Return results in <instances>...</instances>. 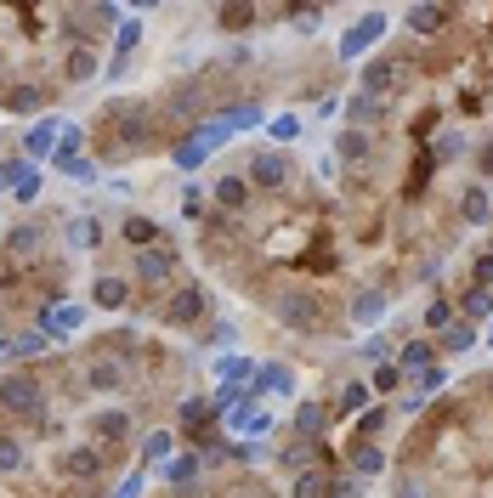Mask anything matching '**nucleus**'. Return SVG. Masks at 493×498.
Instances as JSON below:
<instances>
[{
	"instance_id": "25",
	"label": "nucleus",
	"mask_w": 493,
	"mask_h": 498,
	"mask_svg": "<svg viewBox=\"0 0 493 498\" xmlns=\"http://www.w3.org/2000/svg\"><path fill=\"white\" fill-rule=\"evenodd\" d=\"M199 475V453H182V459H165V482L170 487H187Z\"/></svg>"
},
{
	"instance_id": "55",
	"label": "nucleus",
	"mask_w": 493,
	"mask_h": 498,
	"mask_svg": "<svg viewBox=\"0 0 493 498\" xmlns=\"http://www.w3.org/2000/svg\"><path fill=\"white\" fill-rule=\"evenodd\" d=\"M493 284V255H482V261H477V289H488Z\"/></svg>"
},
{
	"instance_id": "21",
	"label": "nucleus",
	"mask_w": 493,
	"mask_h": 498,
	"mask_svg": "<svg viewBox=\"0 0 493 498\" xmlns=\"http://www.w3.org/2000/svg\"><path fill=\"white\" fill-rule=\"evenodd\" d=\"M85 380H91V391H119V385H125V368H119V362H91V368H85Z\"/></svg>"
},
{
	"instance_id": "52",
	"label": "nucleus",
	"mask_w": 493,
	"mask_h": 498,
	"mask_svg": "<svg viewBox=\"0 0 493 498\" xmlns=\"http://www.w3.org/2000/svg\"><path fill=\"white\" fill-rule=\"evenodd\" d=\"M442 380H448V374H442V368H425V374H420V391H414V397L425 402V391H437V385H442Z\"/></svg>"
},
{
	"instance_id": "10",
	"label": "nucleus",
	"mask_w": 493,
	"mask_h": 498,
	"mask_svg": "<svg viewBox=\"0 0 493 498\" xmlns=\"http://www.w3.org/2000/svg\"><path fill=\"white\" fill-rule=\"evenodd\" d=\"M261 391L289 397V391H295V374H289L284 362H267V368H255V385H250V397H261Z\"/></svg>"
},
{
	"instance_id": "35",
	"label": "nucleus",
	"mask_w": 493,
	"mask_h": 498,
	"mask_svg": "<svg viewBox=\"0 0 493 498\" xmlns=\"http://www.w3.org/2000/svg\"><path fill=\"white\" fill-rule=\"evenodd\" d=\"M222 119H227V131L239 136V131H250V125H261V108L244 102V108H232V114H222Z\"/></svg>"
},
{
	"instance_id": "17",
	"label": "nucleus",
	"mask_w": 493,
	"mask_h": 498,
	"mask_svg": "<svg viewBox=\"0 0 493 498\" xmlns=\"http://www.w3.org/2000/svg\"><path fill=\"white\" fill-rule=\"evenodd\" d=\"M62 470H69V475H91V482H97V475H102V453L69 447V453H62Z\"/></svg>"
},
{
	"instance_id": "43",
	"label": "nucleus",
	"mask_w": 493,
	"mask_h": 498,
	"mask_svg": "<svg viewBox=\"0 0 493 498\" xmlns=\"http://www.w3.org/2000/svg\"><path fill=\"white\" fill-rule=\"evenodd\" d=\"M363 154H369V136H363V131H346V136H340V159H363Z\"/></svg>"
},
{
	"instance_id": "16",
	"label": "nucleus",
	"mask_w": 493,
	"mask_h": 498,
	"mask_svg": "<svg viewBox=\"0 0 493 498\" xmlns=\"http://www.w3.org/2000/svg\"><path fill=\"white\" fill-rule=\"evenodd\" d=\"M460 215H465L470 227H488V221H493V204H488V193H482V187H465V199H460Z\"/></svg>"
},
{
	"instance_id": "7",
	"label": "nucleus",
	"mask_w": 493,
	"mask_h": 498,
	"mask_svg": "<svg viewBox=\"0 0 493 498\" xmlns=\"http://www.w3.org/2000/svg\"><path fill=\"white\" fill-rule=\"evenodd\" d=\"M170 267H176V255H170V249H137V277H142V284H165V277H170Z\"/></svg>"
},
{
	"instance_id": "9",
	"label": "nucleus",
	"mask_w": 493,
	"mask_h": 498,
	"mask_svg": "<svg viewBox=\"0 0 493 498\" xmlns=\"http://www.w3.org/2000/svg\"><path fill=\"white\" fill-rule=\"evenodd\" d=\"M165 317L170 323H199L204 317V289H176V295H170V306H165Z\"/></svg>"
},
{
	"instance_id": "46",
	"label": "nucleus",
	"mask_w": 493,
	"mask_h": 498,
	"mask_svg": "<svg viewBox=\"0 0 493 498\" xmlns=\"http://www.w3.org/2000/svg\"><path fill=\"white\" fill-rule=\"evenodd\" d=\"M40 345H46V334H40V329H34V334H17V340H12V352H17V357H34V352H40Z\"/></svg>"
},
{
	"instance_id": "54",
	"label": "nucleus",
	"mask_w": 493,
	"mask_h": 498,
	"mask_svg": "<svg viewBox=\"0 0 493 498\" xmlns=\"http://www.w3.org/2000/svg\"><path fill=\"white\" fill-rule=\"evenodd\" d=\"M397 498H431V487H425L420 475H414V482H403V487H397Z\"/></svg>"
},
{
	"instance_id": "29",
	"label": "nucleus",
	"mask_w": 493,
	"mask_h": 498,
	"mask_svg": "<svg viewBox=\"0 0 493 498\" xmlns=\"http://www.w3.org/2000/svg\"><path fill=\"white\" fill-rule=\"evenodd\" d=\"M91 74H97V52H91V46H74V52H69V80L85 85Z\"/></svg>"
},
{
	"instance_id": "31",
	"label": "nucleus",
	"mask_w": 493,
	"mask_h": 498,
	"mask_svg": "<svg viewBox=\"0 0 493 498\" xmlns=\"http://www.w3.org/2000/svg\"><path fill=\"white\" fill-rule=\"evenodd\" d=\"M295 498H329V475L301 470V475H295Z\"/></svg>"
},
{
	"instance_id": "14",
	"label": "nucleus",
	"mask_w": 493,
	"mask_h": 498,
	"mask_svg": "<svg viewBox=\"0 0 493 498\" xmlns=\"http://www.w3.org/2000/svg\"><path fill=\"white\" fill-rule=\"evenodd\" d=\"M380 317H385V295H380V289L352 295V323H357V329H374Z\"/></svg>"
},
{
	"instance_id": "56",
	"label": "nucleus",
	"mask_w": 493,
	"mask_h": 498,
	"mask_svg": "<svg viewBox=\"0 0 493 498\" xmlns=\"http://www.w3.org/2000/svg\"><path fill=\"white\" fill-rule=\"evenodd\" d=\"M482 170H493V147H482Z\"/></svg>"
},
{
	"instance_id": "1",
	"label": "nucleus",
	"mask_w": 493,
	"mask_h": 498,
	"mask_svg": "<svg viewBox=\"0 0 493 498\" xmlns=\"http://www.w3.org/2000/svg\"><path fill=\"white\" fill-rule=\"evenodd\" d=\"M0 402H6L12 414H24V419L46 414V391H40L29 374H6V380H0Z\"/></svg>"
},
{
	"instance_id": "53",
	"label": "nucleus",
	"mask_w": 493,
	"mask_h": 498,
	"mask_svg": "<svg viewBox=\"0 0 493 498\" xmlns=\"http://www.w3.org/2000/svg\"><path fill=\"white\" fill-rule=\"evenodd\" d=\"M62 170H69L74 182H97V164H85V159H74V164H62Z\"/></svg>"
},
{
	"instance_id": "47",
	"label": "nucleus",
	"mask_w": 493,
	"mask_h": 498,
	"mask_svg": "<svg viewBox=\"0 0 493 498\" xmlns=\"http://www.w3.org/2000/svg\"><path fill=\"white\" fill-rule=\"evenodd\" d=\"M255 23V12L250 6H232V12H222V29H250Z\"/></svg>"
},
{
	"instance_id": "50",
	"label": "nucleus",
	"mask_w": 493,
	"mask_h": 498,
	"mask_svg": "<svg viewBox=\"0 0 493 498\" xmlns=\"http://www.w3.org/2000/svg\"><path fill=\"white\" fill-rule=\"evenodd\" d=\"M142 487H147V475H142V470H131V475L119 482V493H114V498H142Z\"/></svg>"
},
{
	"instance_id": "42",
	"label": "nucleus",
	"mask_w": 493,
	"mask_h": 498,
	"mask_svg": "<svg viewBox=\"0 0 493 498\" xmlns=\"http://www.w3.org/2000/svg\"><path fill=\"white\" fill-rule=\"evenodd\" d=\"M448 323H454V306H448V300H431V306H425V329H448Z\"/></svg>"
},
{
	"instance_id": "36",
	"label": "nucleus",
	"mask_w": 493,
	"mask_h": 498,
	"mask_svg": "<svg viewBox=\"0 0 493 498\" xmlns=\"http://www.w3.org/2000/svg\"><path fill=\"white\" fill-rule=\"evenodd\" d=\"M137 40H142V23H137V17H131V23H119V34H114V62H125V57H131L137 52Z\"/></svg>"
},
{
	"instance_id": "19",
	"label": "nucleus",
	"mask_w": 493,
	"mask_h": 498,
	"mask_svg": "<svg viewBox=\"0 0 493 498\" xmlns=\"http://www.w3.org/2000/svg\"><path fill=\"white\" fill-rule=\"evenodd\" d=\"M397 357H403V368H414V374H425V368H437V345H431V340H409Z\"/></svg>"
},
{
	"instance_id": "28",
	"label": "nucleus",
	"mask_w": 493,
	"mask_h": 498,
	"mask_svg": "<svg viewBox=\"0 0 493 498\" xmlns=\"http://www.w3.org/2000/svg\"><path fill=\"white\" fill-rule=\"evenodd\" d=\"M119 232H125V244H137V249H154V232H159V227L147 221V215H131V221H125Z\"/></svg>"
},
{
	"instance_id": "32",
	"label": "nucleus",
	"mask_w": 493,
	"mask_h": 498,
	"mask_svg": "<svg viewBox=\"0 0 493 498\" xmlns=\"http://www.w3.org/2000/svg\"><path fill=\"white\" fill-rule=\"evenodd\" d=\"M346 114H352L357 125H369V119H380V114H385V102H380V97H363V91H357V97L346 102Z\"/></svg>"
},
{
	"instance_id": "24",
	"label": "nucleus",
	"mask_w": 493,
	"mask_h": 498,
	"mask_svg": "<svg viewBox=\"0 0 493 498\" xmlns=\"http://www.w3.org/2000/svg\"><path fill=\"white\" fill-rule=\"evenodd\" d=\"M369 402H374V391H369V385H363V380H352L346 385V391H340V414H369Z\"/></svg>"
},
{
	"instance_id": "44",
	"label": "nucleus",
	"mask_w": 493,
	"mask_h": 498,
	"mask_svg": "<svg viewBox=\"0 0 493 498\" xmlns=\"http://www.w3.org/2000/svg\"><path fill=\"white\" fill-rule=\"evenodd\" d=\"M199 164H204L199 147H193V142H176V170H199Z\"/></svg>"
},
{
	"instance_id": "48",
	"label": "nucleus",
	"mask_w": 493,
	"mask_h": 498,
	"mask_svg": "<svg viewBox=\"0 0 493 498\" xmlns=\"http://www.w3.org/2000/svg\"><path fill=\"white\" fill-rule=\"evenodd\" d=\"M12 108H17V114H34V108H40V91H34V85H24V91H12Z\"/></svg>"
},
{
	"instance_id": "51",
	"label": "nucleus",
	"mask_w": 493,
	"mask_h": 498,
	"mask_svg": "<svg viewBox=\"0 0 493 498\" xmlns=\"http://www.w3.org/2000/svg\"><path fill=\"white\" fill-rule=\"evenodd\" d=\"M397 380H403V374H397L392 362H380V368H374V391H397Z\"/></svg>"
},
{
	"instance_id": "11",
	"label": "nucleus",
	"mask_w": 493,
	"mask_h": 498,
	"mask_svg": "<svg viewBox=\"0 0 493 498\" xmlns=\"http://www.w3.org/2000/svg\"><path fill=\"white\" fill-rule=\"evenodd\" d=\"M40 244H46V232H40V227H12L6 232V255H12V261H34Z\"/></svg>"
},
{
	"instance_id": "12",
	"label": "nucleus",
	"mask_w": 493,
	"mask_h": 498,
	"mask_svg": "<svg viewBox=\"0 0 493 498\" xmlns=\"http://www.w3.org/2000/svg\"><path fill=\"white\" fill-rule=\"evenodd\" d=\"M62 238H69V249H97L102 244V221H91V215H69Z\"/></svg>"
},
{
	"instance_id": "49",
	"label": "nucleus",
	"mask_w": 493,
	"mask_h": 498,
	"mask_svg": "<svg viewBox=\"0 0 493 498\" xmlns=\"http://www.w3.org/2000/svg\"><path fill=\"white\" fill-rule=\"evenodd\" d=\"M380 425H385V414H380V408H369V414H357V442H363V437H374Z\"/></svg>"
},
{
	"instance_id": "41",
	"label": "nucleus",
	"mask_w": 493,
	"mask_h": 498,
	"mask_svg": "<svg viewBox=\"0 0 493 498\" xmlns=\"http://www.w3.org/2000/svg\"><path fill=\"white\" fill-rule=\"evenodd\" d=\"M267 131H272V142H295V136H301V119H295V114H278Z\"/></svg>"
},
{
	"instance_id": "26",
	"label": "nucleus",
	"mask_w": 493,
	"mask_h": 498,
	"mask_svg": "<svg viewBox=\"0 0 493 498\" xmlns=\"http://www.w3.org/2000/svg\"><path fill=\"white\" fill-rule=\"evenodd\" d=\"M91 300H97V306H125V300H131V289H125L119 284V277H97V289H91Z\"/></svg>"
},
{
	"instance_id": "37",
	"label": "nucleus",
	"mask_w": 493,
	"mask_h": 498,
	"mask_svg": "<svg viewBox=\"0 0 493 498\" xmlns=\"http://www.w3.org/2000/svg\"><path fill=\"white\" fill-rule=\"evenodd\" d=\"M460 312H465V317H493V289H470V295L460 300Z\"/></svg>"
},
{
	"instance_id": "57",
	"label": "nucleus",
	"mask_w": 493,
	"mask_h": 498,
	"mask_svg": "<svg viewBox=\"0 0 493 498\" xmlns=\"http://www.w3.org/2000/svg\"><path fill=\"white\" fill-rule=\"evenodd\" d=\"M488 352H493V329H488Z\"/></svg>"
},
{
	"instance_id": "22",
	"label": "nucleus",
	"mask_w": 493,
	"mask_h": 498,
	"mask_svg": "<svg viewBox=\"0 0 493 498\" xmlns=\"http://www.w3.org/2000/svg\"><path fill=\"white\" fill-rule=\"evenodd\" d=\"M244 199H250V182L244 176H222L216 182V204L222 210H244Z\"/></svg>"
},
{
	"instance_id": "13",
	"label": "nucleus",
	"mask_w": 493,
	"mask_h": 498,
	"mask_svg": "<svg viewBox=\"0 0 493 498\" xmlns=\"http://www.w3.org/2000/svg\"><path fill=\"white\" fill-rule=\"evenodd\" d=\"M324 425H329V408L324 402H301V408H295V437H301V442L324 437Z\"/></svg>"
},
{
	"instance_id": "3",
	"label": "nucleus",
	"mask_w": 493,
	"mask_h": 498,
	"mask_svg": "<svg viewBox=\"0 0 493 498\" xmlns=\"http://www.w3.org/2000/svg\"><path fill=\"white\" fill-rule=\"evenodd\" d=\"M380 34H385V12H369V17H357V23L340 34V62H357L369 46H380Z\"/></svg>"
},
{
	"instance_id": "45",
	"label": "nucleus",
	"mask_w": 493,
	"mask_h": 498,
	"mask_svg": "<svg viewBox=\"0 0 493 498\" xmlns=\"http://www.w3.org/2000/svg\"><path fill=\"white\" fill-rule=\"evenodd\" d=\"M289 23H295V29H301V34H312L318 23H324V12H318V6H301V12H295V17H289Z\"/></svg>"
},
{
	"instance_id": "33",
	"label": "nucleus",
	"mask_w": 493,
	"mask_h": 498,
	"mask_svg": "<svg viewBox=\"0 0 493 498\" xmlns=\"http://www.w3.org/2000/svg\"><path fill=\"white\" fill-rule=\"evenodd\" d=\"M91 430H97L102 442H119L125 430H131V419H125V414H97V419H91Z\"/></svg>"
},
{
	"instance_id": "2",
	"label": "nucleus",
	"mask_w": 493,
	"mask_h": 498,
	"mask_svg": "<svg viewBox=\"0 0 493 498\" xmlns=\"http://www.w3.org/2000/svg\"><path fill=\"white\" fill-rule=\"evenodd\" d=\"M318 312H324V306H318L312 295H301V289H284V295L272 300V317L284 323V329H301V334L318 329Z\"/></svg>"
},
{
	"instance_id": "38",
	"label": "nucleus",
	"mask_w": 493,
	"mask_h": 498,
	"mask_svg": "<svg viewBox=\"0 0 493 498\" xmlns=\"http://www.w3.org/2000/svg\"><path fill=\"white\" fill-rule=\"evenodd\" d=\"M12 470H24V442L0 437V475H12Z\"/></svg>"
},
{
	"instance_id": "20",
	"label": "nucleus",
	"mask_w": 493,
	"mask_h": 498,
	"mask_svg": "<svg viewBox=\"0 0 493 498\" xmlns=\"http://www.w3.org/2000/svg\"><path fill=\"white\" fill-rule=\"evenodd\" d=\"M403 23H409L414 34H437V29L448 23V12H442V6H409V17H403Z\"/></svg>"
},
{
	"instance_id": "4",
	"label": "nucleus",
	"mask_w": 493,
	"mask_h": 498,
	"mask_svg": "<svg viewBox=\"0 0 493 498\" xmlns=\"http://www.w3.org/2000/svg\"><path fill=\"white\" fill-rule=\"evenodd\" d=\"M403 74H409V69H403V62L397 57H380V62H369V69H363V97H392L397 91V85H403Z\"/></svg>"
},
{
	"instance_id": "34",
	"label": "nucleus",
	"mask_w": 493,
	"mask_h": 498,
	"mask_svg": "<svg viewBox=\"0 0 493 498\" xmlns=\"http://www.w3.org/2000/svg\"><path fill=\"white\" fill-rule=\"evenodd\" d=\"M278 459H284V470H295V475H301V470L312 465V442H301V437H295L284 453H278Z\"/></svg>"
},
{
	"instance_id": "30",
	"label": "nucleus",
	"mask_w": 493,
	"mask_h": 498,
	"mask_svg": "<svg viewBox=\"0 0 493 498\" xmlns=\"http://www.w3.org/2000/svg\"><path fill=\"white\" fill-rule=\"evenodd\" d=\"M170 447H176V437H170V430H154V437L142 442V459H147V465H165Z\"/></svg>"
},
{
	"instance_id": "27",
	"label": "nucleus",
	"mask_w": 493,
	"mask_h": 498,
	"mask_svg": "<svg viewBox=\"0 0 493 498\" xmlns=\"http://www.w3.org/2000/svg\"><path fill=\"white\" fill-rule=\"evenodd\" d=\"M470 345H477V329H470V323H448L442 329V352L454 357V352H470Z\"/></svg>"
},
{
	"instance_id": "6",
	"label": "nucleus",
	"mask_w": 493,
	"mask_h": 498,
	"mask_svg": "<svg viewBox=\"0 0 493 498\" xmlns=\"http://www.w3.org/2000/svg\"><path fill=\"white\" fill-rule=\"evenodd\" d=\"M74 329H85V306H52V312H40V334L46 340H62V334H74Z\"/></svg>"
},
{
	"instance_id": "18",
	"label": "nucleus",
	"mask_w": 493,
	"mask_h": 498,
	"mask_svg": "<svg viewBox=\"0 0 493 498\" xmlns=\"http://www.w3.org/2000/svg\"><path fill=\"white\" fill-rule=\"evenodd\" d=\"M80 142H85V131H80L74 119H62V136H57V154H52V164H57V170H62V164H74V159H80Z\"/></svg>"
},
{
	"instance_id": "40",
	"label": "nucleus",
	"mask_w": 493,
	"mask_h": 498,
	"mask_svg": "<svg viewBox=\"0 0 493 498\" xmlns=\"http://www.w3.org/2000/svg\"><path fill=\"white\" fill-rule=\"evenodd\" d=\"M12 193H17L24 204H34V199H40V176H34V164H24V176L12 182Z\"/></svg>"
},
{
	"instance_id": "39",
	"label": "nucleus",
	"mask_w": 493,
	"mask_h": 498,
	"mask_svg": "<svg viewBox=\"0 0 493 498\" xmlns=\"http://www.w3.org/2000/svg\"><path fill=\"white\" fill-rule=\"evenodd\" d=\"M176 419H182V430H199V425L210 419V408H204L199 397H187V402H182V414H176Z\"/></svg>"
},
{
	"instance_id": "15",
	"label": "nucleus",
	"mask_w": 493,
	"mask_h": 498,
	"mask_svg": "<svg viewBox=\"0 0 493 498\" xmlns=\"http://www.w3.org/2000/svg\"><path fill=\"white\" fill-rule=\"evenodd\" d=\"M380 470H385V453L374 442H352V475L357 482H369V475H380Z\"/></svg>"
},
{
	"instance_id": "8",
	"label": "nucleus",
	"mask_w": 493,
	"mask_h": 498,
	"mask_svg": "<svg viewBox=\"0 0 493 498\" xmlns=\"http://www.w3.org/2000/svg\"><path fill=\"white\" fill-rule=\"evenodd\" d=\"M57 136H62V119H40V125H29V136H24L29 159H52V154H57Z\"/></svg>"
},
{
	"instance_id": "23",
	"label": "nucleus",
	"mask_w": 493,
	"mask_h": 498,
	"mask_svg": "<svg viewBox=\"0 0 493 498\" xmlns=\"http://www.w3.org/2000/svg\"><path fill=\"white\" fill-rule=\"evenodd\" d=\"M216 380L222 385H244V380H255V362L250 357H216Z\"/></svg>"
},
{
	"instance_id": "5",
	"label": "nucleus",
	"mask_w": 493,
	"mask_h": 498,
	"mask_svg": "<svg viewBox=\"0 0 493 498\" xmlns=\"http://www.w3.org/2000/svg\"><path fill=\"white\" fill-rule=\"evenodd\" d=\"M250 182H255V187H284V182H289V159L272 154V147L250 154Z\"/></svg>"
}]
</instances>
